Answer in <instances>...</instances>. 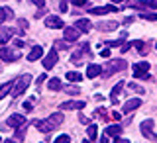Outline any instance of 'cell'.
Segmentation results:
<instances>
[{"instance_id":"cell-1","label":"cell","mask_w":157,"mask_h":143,"mask_svg":"<svg viewBox=\"0 0 157 143\" xmlns=\"http://www.w3.org/2000/svg\"><path fill=\"white\" fill-rule=\"evenodd\" d=\"M126 67H128V63H126V61H122V59H112V61H108V63H106V67L102 69V77L108 78V77L114 75V73L124 71Z\"/></svg>"},{"instance_id":"cell-2","label":"cell","mask_w":157,"mask_h":143,"mask_svg":"<svg viewBox=\"0 0 157 143\" xmlns=\"http://www.w3.org/2000/svg\"><path fill=\"white\" fill-rule=\"evenodd\" d=\"M32 85V77L29 75H24V77H20L14 81V86H12V90H10V94H12L14 98H18L20 94H24V90Z\"/></svg>"},{"instance_id":"cell-3","label":"cell","mask_w":157,"mask_h":143,"mask_svg":"<svg viewBox=\"0 0 157 143\" xmlns=\"http://www.w3.org/2000/svg\"><path fill=\"white\" fill-rule=\"evenodd\" d=\"M57 61H59V55H57V49H49L47 51V55L43 57V69H45V71H51L53 67L57 65Z\"/></svg>"},{"instance_id":"cell-4","label":"cell","mask_w":157,"mask_h":143,"mask_svg":"<svg viewBox=\"0 0 157 143\" xmlns=\"http://www.w3.org/2000/svg\"><path fill=\"white\" fill-rule=\"evenodd\" d=\"M0 59L6 63H12V61H18L20 59V51L16 49H10V47H0Z\"/></svg>"},{"instance_id":"cell-5","label":"cell","mask_w":157,"mask_h":143,"mask_svg":"<svg viewBox=\"0 0 157 143\" xmlns=\"http://www.w3.org/2000/svg\"><path fill=\"white\" fill-rule=\"evenodd\" d=\"M141 135L147 137V139H151V141H157V135L153 134V120L141 122Z\"/></svg>"},{"instance_id":"cell-6","label":"cell","mask_w":157,"mask_h":143,"mask_svg":"<svg viewBox=\"0 0 157 143\" xmlns=\"http://www.w3.org/2000/svg\"><path fill=\"white\" fill-rule=\"evenodd\" d=\"M26 124H28L26 118L20 116V114L10 116V118H8V122H6V126H8V127H14V130H18V127H22V126H26Z\"/></svg>"},{"instance_id":"cell-7","label":"cell","mask_w":157,"mask_h":143,"mask_svg":"<svg viewBox=\"0 0 157 143\" xmlns=\"http://www.w3.org/2000/svg\"><path fill=\"white\" fill-rule=\"evenodd\" d=\"M85 106H86V102H82V100H69V102H63L59 106V110H82Z\"/></svg>"},{"instance_id":"cell-8","label":"cell","mask_w":157,"mask_h":143,"mask_svg":"<svg viewBox=\"0 0 157 143\" xmlns=\"http://www.w3.org/2000/svg\"><path fill=\"white\" fill-rule=\"evenodd\" d=\"M78 36H81V32H78L77 28H63V37H65V41L73 43V41L78 39Z\"/></svg>"},{"instance_id":"cell-9","label":"cell","mask_w":157,"mask_h":143,"mask_svg":"<svg viewBox=\"0 0 157 143\" xmlns=\"http://www.w3.org/2000/svg\"><path fill=\"white\" fill-rule=\"evenodd\" d=\"M73 28H77L81 33H86V32H90V29H92V22H90V20H86V18H81V20H77V22H75V26H73Z\"/></svg>"},{"instance_id":"cell-10","label":"cell","mask_w":157,"mask_h":143,"mask_svg":"<svg viewBox=\"0 0 157 143\" xmlns=\"http://www.w3.org/2000/svg\"><path fill=\"white\" fill-rule=\"evenodd\" d=\"M94 28L98 32H114L118 28V22H114V20H110V22H98V24H94Z\"/></svg>"},{"instance_id":"cell-11","label":"cell","mask_w":157,"mask_h":143,"mask_svg":"<svg viewBox=\"0 0 157 143\" xmlns=\"http://www.w3.org/2000/svg\"><path fill=\"white\" fill-rule=\"evenodd\" d=\"M45 26L51 28V29H61L63 28V20L59 16H47L45 18Z\"/></svg>"},{"instance_id":"cell-12","label":"cell","mask_w":157,"mask_h":143,"mask_svg":"<svg viewBox=\"0 0 157 143\" xmlns=\"http://www.w3.org/2000/svg\"><path fill=\"white\" fill-rule=\"evenodd\" d=\"M14 33H16L14 28H0V45H4L8 39H12Z\"/></svg>"},{"instance_id":"cell-13","label":"cell","mask_w":157,"mask_h":143,"mask_svg":"<svg viewBox=\"0 0 157 143\" xmlns=\"http://www.w3.org/2000/svg\"><path fill=\"white\" fill-rule=\"evenodd\" d=\"M41 57H43V47H41V45H33L32 51L28 53V61H29V63L37 61V59H41Z\"/></svg>"},{"instance_id":"cell-14","label":"cell","mask_w":157,"mask_h":143,"mask_svg":"<svg viewBox=\"0 0 157 143\" xmlns=\"http://www.w3.org/2000/svg\"><path fill=\"white\" fill-rule=\"evenodd\" d=\"M130 8H157V0H141V2H128Z\"/></svg>"},{"instance_id":"cell-15","label":"cell","mask_w":157,"mask_h":143,"mask_svg":"<svg viewBox=\"0 0 157 143\" xmlns=\"http://www.w3.org/2000/svg\"><path fill=\"white\" fill-rule=\"evenodd\" d=\"M47 122H49V126H51L53 130H57V127L63 124V112H55V114H51L47 118Z\"/></svg>"},{"instance_id":"cell-16","label":"cell","mask_w":157,"mask_h":143,"mask_svg":"<svg viewBox=\"0 0 157 143\" xmlns=\"http://www.w3.org/2000/svg\"><path fill=\"white\" fill-rule=\"evenodd\" d=\"M116 6H98V8H90V14L92 16H102V14H110V12H116Z\"/></svg>"},{"instance_id":"cell-17","label":"cell","mask_w":157,"mask_h":143,"mask_svg":"<svg viewBox=\"0 0 157 143\" xmlns=\"http://www.w3.org/2000/svg\"><path fill=\"white\" fill-rule=\"evenodd\" d=\"M124 86H126V82L120 81L114 88H112V92H110V102H112V104H118V96H120V92H122V88H124Z\"/></svg>"},{"instance_id":"cell-18","label":"cell","mask_w":157,"mask_h":143,"mask_svg":"<svg viewBox=\"0 0 157 143\" xmlns=\"http://www.w3.org/2000/svg\"><path fill=\"white\" fill-rule=\"evenodd\" d=\"M147 71H149V63H136L134 65V78H140Z\"/></svg>"},{"instance_id":"cell-19","label":"cell","mask_w":157,"mask_h":143,"mask_svg":"<svg viewBox=\"0 0 157 143\" xmlns=\"http://www.w3.org/2000/svg\"><path fill=\"white\" fill-rule=\"evenodd\" d=\"M33 126H36L41 134H51V131H53V127L49 126L47 120H36V122H33Z\"/></svg>"},{"instance_id":"cell-20","label":"cell","mask_w":157,"mask_h":143,"mask_svg":"<svg viewBox=\"0 0 157 143\" xmlns=\"http://www.w3.org/2000/svg\"><path fill=\"white\" fill-rule=\"evenodd\" d=\"M140 106H141V98H132V100H128L126 104H124V114H126V112H134V110H137Z\"/></svg>"},{"instance_id":"cell-21","label":"cell","mask_w":157,"mask_h":143,"mask_svg":"<svg viewBox=\"0 0 157 143\" xmlns=\"http://www.w3.org/2000/svg\"><path fill=\"white\" fill-rule=\"evenodd\" d=\"M102 73V69H100V65H96V63H90V65L86 67V78H94V77H98Z\"/></svg>"},{"instance_id":"cell-22","label":"cell","mask_w":157,"mask_h":143,"mask_svg":"<svg viewBox=\"0 0 157 143\" xmlns=\"http://www.w3.org/2000/svg\"><path fill=\"white\" fill-rule=\"evenodd\" d=\"M104 134H106L108 137H118V135L122 134V126H120V124H114V126H108Z\"/></svg>"},{"instance_id":"cell-23","label":"cell","mask_w":157,"mask_h":143,"mask_svg":"<svg viewBox=\"0 0 157 143\" xmlns=\"http://www.w3.org/2000/svg\"><path fill=\"white\" fill-rule=\"evenodd\" d=\"M12 86H14V81H8V82H4V85L0 86V100H2V98L6 96V94H10Z\"/></svg>"},{"instance_id":"cell-24","label":"cell","mask_w":157,"mask_h":143,"mask_svg":"<svg viewBox=\"0 0 157 143\" xmlns=\"http://www.w3.org/2000/svg\"><path fill=\"white\" fill-rule=\"evenodd\" d=\"M86 134H88V139L90 141H96V137H98V127L94 124H90L86 127Z\"/></svg>"},{"instance_id":"cell-25","label":"cell","mask_w":157,"mask_h":143,"mask_svg":"<svg viewBox=\"0 0 157 143\" xmlns=\"http://www.w3.org/2000/svg\"><path fill=\"white\" fill-rule=\"evenodd\" d=\"M132 45H134L137 51H140V55H147V51H149V49L145 47V43H144V41H140V39H137V41H134Z\"/></svg>"},{"instance_id":"cell-26","label":"cell","mask_w":157,"mask_h":143,"mask_svg":"<svg viewBox=\"0 0 157 143\" xmlns=\"http://www.w3.org/2000/svg\"><path fill=\"white\" fill-rule=\"evenodd\" d=\"M47 88H49V90H61L63 85H61V81H59V78H51V81L47 82Z\"/></svg>"},{"instance_id":"cell-27","label":"cell","mask_w":157,"mask_h":143,"mask_svg":"<svg viewBox=\"0 0 157 143\" xmlns=\"http://www.w3.org/2000/svg\"><path fill=\"white\" fill-rule=\"evenodd\" d=\"M65 77H67L71 82H81V81H82V75H81V73H75V71H69Z\"/></svg>"},{"instance_id":"cell-28","label":"cell","mask_w":157,"mask_h":143,"mask_svg":"<svg viewBox=\"0 0 157 143\" xmlns=\"http://www.w3.org/2000/svg\"><path fill=\"white\" fill-rule=\"evenodd\" d=\"M140 16L144 20H149V22H157V12H141Z\"/></svg>"},{"instance_id":"cell-29","label":"cell","mask_w":157,"mask_h":143,"mask_svg":"<svg viewBox=\"0 0 157 143\" xmlns=\"http://www.w3.org/2000/svg\"><path fill=\"white\" fill-rule=\"evenodd\" d=\"M124 43H126V37H122V39H116V41H108L106 45H108V47H122Z\"/></svg>"},{"instance_id":"cell-30","label":"cell","mask_w":157,"mask_h":143,"mask_svg":"<svg viewBox=\"0 0 157 143\" xmlns=\"http://www.w3.org/2000/svg\"><path fill=\"white\" fill-rule=\"evenodd\" d=\"M55 49H63V51H67V49H71V43H69V41H55Z\"/></svg>"},{"instance_id":"cell-31","label":"cell","mask_w":157,"mask_h":143,"mask_svg":"<svg viewBox=\"0 0 157 143\" xmlns=\"http://www.w3.org/2000/svg\"><path fill=\"white\" fill-rule=\"evenodd\" d=\"M26 127H28V124H26V126H22V127H18V134H16V141L24 139V135H26Z\"/></svg>"},{"instance_id":"cell-32","label":"cell","mask_w":157,"mask_h":143,"mask_svg":"<svg viewBox=\"0 0 157 143\" xmlns=\"http://www.w3.org/2000/svg\"><path fill=\"white\" fill-rule=\"evenodd\" d=\"M128 88H132V90L137 92V94H144V88H141L140 85H134V82H132V85H128Z\"/></svg>"},{"instance_id":"cell-33","label":"cell","mask_w":157,"mask_h":143,"mask_svg":"<svg viewBox=\"0 0 157 143\" xmlns=\"http://www.w3.org/2000/svg\"><path fill=\"white\" fill-rule=\"evenodd\" d=\"M55 143H71V137L69 135H59L55 139Z\"/></svg>"},{"instance_id":"cell-34","label":"cell","mask_w":157,"mask_h":143,"mask_svg":"<svg viewBox=\"0 0 157 143\" xmlns=\"http://www.w3.org/2000/svg\"><path fill=\"white\" fill-rule=\"evenodd\" d=\"M63 90L69 92V94H78V88L77 86H63Z\"/></svg>"},{"instance_id":"cell-35","label":"cell","mask_w":157,"mask_h":143,"mask_svg":"<svg viewBox=\"0 0 157 143\" xmlns=\"http://www.w3.org/2000/svg\"><path fill=\"white\" fill-rule=\"evenodd\" d=\"M2 10H4V16H6V20L16 18V16H14V12H12V8H2Z\"/></svg>"},{"instance_id":"cell-36","label":"cell","mask_w":157,"mask_h":143,"mask_svg":"<svg viewBox=\"0 0 157 143\" xmlns=\"http://www.w3.org/2000/svg\"><path fill=\"white\" fill-rule=\"evenodd\" d=\"M32 108H33V102H32V100L24 102V110H26V112H32Z\"/></svg>"},{"instance_id":"cell-37","label":"cell","mask_w":157,"mask_h":143,"mask_svg":"<svg viewBox=\"0 0 157 143\" xmlns=\"http://www.w3.org/2000/svg\"><path fill=\"white\" fill-rule=\"evenodd\" d=\"M59 10H61L63 14L67 12V0H61V2H59Z\"/></svg>"},{"instance_id":"cell-38","label":"cell","mask_w":157,"mask_h":143,"mask_svg":"<svg viewBox=\"0 0 157 143\" xmlns=\"http://www.w3.org/2000/svg\"><path fill=\"white\" fill-rule=\"evenodd\" d=\"M71 2L75 4V6H81V8H82V6H86V0H71Z\"/></svg>"},{"instance_id":"cell-39","label":"cell","mask_w":157,"mask_h":143,"mask_svg":"<svg viewBox=\"0 0 157 143\" xmlns=\"http://www.w3.org/2000/svg\"><path fill=\"white\" fill-rule=\"evenodd\" d=\"M32 2L36 4L37 8H43V6H45V0H32Z\"/></svg>"},{"instance_id":"cell-40","label":"cell","mask_w":157,"mask_h":143,"mask_svg":"<svg viewBox=\"0 0 157 143\" xmlns=\"http://www.w3.org/2000/svg\"><path fill=\"white\" fill-rule=\"evenodd\" d=\"M114 143H130V139H124V137H114Z\"/></svg>"},{"instance_id":"cell-41","label":"cell","mask_w":157,"mask_h":143,"mask_svg":"<svg viewBox=\"0 0 157 143\" xmlns=\"http://www.w3.org/2000/svg\"><path fill=\"white\" fill-rule=\"evenodd\" d=\"M100 57H110V49H102V51H100Z\"/></svg>"},{"instance_id":"cell-42","label":"cell","mask_w":157,"mask_h":143,"mask_svg":"<svg viewBox=\"0 0 157 143\" xmlns=\"http://www.w3.org/2000/svg\"><path fill=\"white\" fill-rule=\"evenodd\" d=\"M18 24H20V28H22V29H26V28H28V22H26V20H20Z\"/></svg>"},{"instance_id":"cell-43","label":"cell","mask_w":157,"mask_h":143,"mask_svg":"<svg viewBox=\"0 0 157 143\" xmlns=\"http://www.w3.org/2000/svg\"><path fill=\"white\" fill-rule=\"evenodd\" d=\"M4 20H6V16H4V10L0 8V26H2V22H4Z\"/></svg>"},{"instance_id":"cell-44","label":"cell","mask_w":157,"mask_h":143,"mask_svg":"<svg viewBox=\"0 0 157 143\" xmlns=\"http://www.w3.org/2000/svg\"><path fill=\"white\" fill-rule=\"evenodd\" d=\"M120 49H122V53H126V51H128V49H130V43H124V45H122Z\"/></svg>"},{"instance_id":"cell-45","label":"cell","mask_w":157,"mask_h":143,"mask_svg":"<svg viewBox=\"0 0 157 143\" xmlns=\"http://www.w3.org/2000/svg\"><path fill=\"white\" fill-rule=\"evenodd\" d=\"M108 139H110V137H108V135L104 134V135H102V137H100V143H108Z\"/></svg>"},{"instance_id":"cell-46","label":"cell","mask_w":157,"mask_h":143,"mask_svg":"<svg viewBox=\"0 0 157 143\" xmlns=\"http://www.w3.org/2000/svg\"><path fill=\"white\" fill-rule=\"evenodd\" d=\"M14 45H16V47H22V45H24L22 39H16V41H14Z\"/></svg>"},{"instance_id":"cell-47","label":"cell","mask_w":157,"mask_h":143,"mask_svg":"<svg viewBox=\"0 0 157 143\" xmlns=\"http://www.w3.org/2000/svg\"><path fill=\"white\" fill-rule=\"evenodd\" d=\"M4 143H18V141H14V139H4Z\"/></svg>"},{"instance_id":"cell-48","label":"cell","mask_w":157,"mask_h":143,"mask_svg":"<svg viewBox=\"0 0 157 143\" xmlns=\"http://www.w3.org/2000/svg\"><path fill=\"white\" fill-rule=\"evenodd\" d=\"M82 143H92V141H90V139H88V141H82Z\"/></svg>"},{"instance_id":"cell-49","label":"cell","mask_w":157,"mask_h":143,"mask_svg":"<svg viewBox=\"0 0 157 143\" xmlns=\"http://www.w3.org/2000/svg\"><path fill=\"white\" fill-rule=\"evenodd\" d=\"M112 2H122V0H112Z\"/></svg>"},{"instance_id":"cell-50","label":"cell","mask_w":157,"mask_h":143,"mask_svg":"<svg viewBox=\"0 0 157 143\" xmlns=\"http://www.w3.org/2000/svg\"><path fill=\"white\" fill-rule=\"evenodd\" d=\"M155 47H157V43H155Z\"/></svg>"},{"instance_id":"cell-51","label":"cell","mask_w":157,"mask_h":143,"mask_svg":"<svg viewBox=\"0 0 157 143\" xmlns=\"http://www.w3.org/2000/svg\"><path fill=\"white\" fill-rule=\"evenodd\" d=\"M0 141H2V139H0Z\"/></svg>"}]
</instances>
